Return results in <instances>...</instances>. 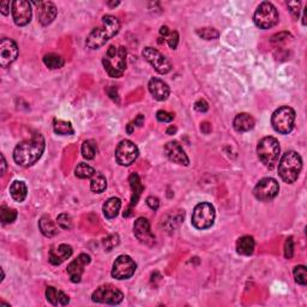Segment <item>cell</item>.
Here are the masks:
<instances>
[{"label":"cell","mask_w":307,"mask_h":307,"mask_svg":"<svg viewBox=\"0 0 307 307\" xmlns=\"http://www.w3.org/2000/svg\"><path fill=\"white\" fill-rule=\"evenodd\" d=\"M53 128L55 133L60 134V136H71L75 133L71 122L61 120V119H54Z\"/></svg>","instance_id":"f546056e"},{"label":"cell","mask_w":307,"mask_h":307,"mask_svg":"<svg viewBox=\"0 0 307 307\" xmlns=\"http://www.w3.org/2000/svg\"><path fill=\"white\" fill-rule=\"evenodd\" d=\"M165 155L171 160L172 162L178 165L183 166H189L190 160L187 158V155L184 151L183 146L180 145L179 142L177 140H171L165 145Z\"/></svg>","instance_id":"ac0fdd59"},{"label":"cell","mask_w":307,"mask_h":307,"mask_svg":"<svg viewBox=\"0 0 307 307\" xmlns=\"http://www.w3.org/2000/svg\"><path fill=\"white\" fill-rule=\"evenodd\" d=\"M2 166H3V170H2V174H5L6 172V161L4 155H2Z\"/></svg>","instance_id":"f907efd6"},{"label":"cell","mask_w":307,"mask_h":307,"mask_svg":"<svg viewBox=\"0 0 307 307\" xmlns=\"http://www.w3.org/2000/svg\"><path fill=\"white\" fill-rule=\"evenodd\" d=\"M72 252L73 250L70 245L61 244L58 247L50 251L48 260H50L52 265H60V264H63L66 259H69V258L72 256Z\"/></svg>","instance_id":"7402d4cb"},{"label":"cell","mask_w":307,"mask_h":307,"mask_svg":"<svg viewBox=\"0 0 307 307\" xmlns=\"http://www.w3.org/2000/svg\"><path fill=\"white\" fill-rule=\"evenodd\" d=\"M170 33H171L170 28H168V27H166V26L161 27V29H160V35H161V36H164V40H165V39H167V36L170 35Z\"/></svg>","instance_id":"c3c4849f"},{"label":"cell","mask_w":307,"mask_h":307,"mask_svg":"<svg viewBox=\"0 0 307 307\" xmlns=\"http://www.w3.org/2000/svg\"><path fill=\"white\" fill-rule=\"evenodd\" d=\"M97 154V145L93 139L84 140L82 144V155L87 160H93Z\"/></svg>","instance_id":"1f68e13d"},{"label":"cell","mask_w":307,"mask_h":307,"mask_svg":"<svg viewBox=\"0 0 307 307\" xmlns=\"http://www.w3.org/2000/svg\"><path fill=\"white\" fill-rule=\"evenodd\" d=\"M137 269V264L130 256L121 254L115 259L113 264L112 276L116 280H128L134 275Z\"/></svg>","instance_id":"8fae6325"},{"label":"cell","mask_w":307,"mask_h":307,"mask_svg":"<svg viewBox=\"0 0 307 307\" xmlns=\"http://www.w3.org/2000/svg\"><path fill=\"white\" fill-rule=\"evenodd\" d=\"M149 91L156 101H166L170 97L171 89L166 82L160 78H151L149 81Z\"/></svg>","instance_id":"ffe728a7"},{"label":"cell","mask_w":307,"mask_h":307,"mask_svg":"<svg viewBox=\"0 0 307 307\" xmlns=\"http://www.w3.org/2000/svg\"><path fill=\"white\" fill-rule=\"evenodd\" d=\"M44 63L48 69L57 70V69H61V67L64 66V64H65V61H64V59L60 57V55L55 53H48L44 57Z\"/></svg>","instance_id":"4dcf8cb0"},{"label":"cell","mask_w":307,"mask_h":307,"mask_svg":"<svg viewBox=\"0 0 307 307\" xmlns=\"http://www.w3.org/2000/svg\"><path fill=\"white\" fill-rule=\"evenodd\" d=\"M139 156V150L133 142L128 139L121 140L115 149V160L120 166H131Z\"/></svg>","instance_id":"7c38bea8"},{"label":"cell","mask_w":307,"mask_h":307,"mask_svg":"<svg viewBox=\"0 0 307 307\" xmlns=\"http://www.w3.org/2000/svg\"><path fill=\"white\" fill-rule=\"evenodd\" d=\"M280 143L275 137H264L258 142L257 145V155L259 161L271 170L277 164L280 158Z\"/></svg>","instance_id":"5b68a950"},{"label":"cell","mask_w":307,"mask_h":307,"mask_svg":"<svg viewBox=\"0 0 307 307\" xmlns=\"http://www.w3.org/2000/svg\"><path fill=\"white\" fill-rule=\"evenodd\" d=\"M146 204H148V207L151 209V210L156 211L160 207V201L158 197H154V196H150V197L146 198Z\"/></svg>","instance_id":"ee69618b"},{"label":"cell","mask_w":307,"mask_h":307,"mask_svg":"<svg viewBox=\"0 0 307 307\" xmlns=\"http://www.w3.org/2000/svg\"><path fill=\"white\" fill-rule=\"evenodd\" d=\"M75 174L79 179H90L95 174V170L87 164H79L75 170Z\"/></svg>","instance_id":"836d02e7"},{"label":"cell","mask_w":307,"mask_h":307,"mask_svg":"<svg viewBox=\"0 0 307 307\" xmlns=\"http://www.w3.org/2000/svg\"><path fill=\"white\" fill-rule=\"evenodd\" d=\"M120 208H121L120 198L112 197V198L107 199L106 203H104L102 207L103 215L106 216V219H108V220L115 219V217L118 216L119 211H120Z\"/></svg>","instance_id":"d4e9b609"},{"label":"cell","mask_w":307,"mask_h":307,"mask_svg":"<svg viewBox=\"0 0 307 307\" xmlns=\"http://www.w3.org/2000/svg\"><path fill=\"white\" fill-rule=\"evenodd\" d=\"M119 30H120V22L118 18L112 15H106L102 17V26L91 30L85 44L91 50H99L108 40L114 38Z\"/></svg>","instance_id":"7a4b0ae2"},{"label":"cell","mask_w":307,"mask_h":307,"mask_svg":"<svg viewBox=\"0 0 307 307\" xmlns=\"http://www.w3.org/2000/svg\"><path fill=\"white\" fill-rule=\"evenodd\" d=\"M195 109L197 110V112L205 113L209 109V104H208L207 101L203 100V99H201V100H198L197 102L195 103Z\"/></svg>","instance_id":"7bdbcfd3"},{"label":"cell","mask_w":307,"mask_h":307,"mask_svg":"<svg viewBox=\"0 0 307 307\" xmlns=\"http://www.w3.org/2000/svg\"><path fill=\"white\" fill-rule=\"evenodd\" d=\"M133 124L137 125L138 127H142L143 125H144V115L143 114H138L137 118L134 119Z\"/></svg>","instance_id":"7dc6e473"},{"label":"cell","mask_w":307,"mask_h":307,"mask_svg":"<svg viewBox=\"0 0 307 307\" xmlns=\"http://www.w3.org/2000/svg\"><path fill=\"white\" fill-rule=\"evenodd\" d=\"M39 228L41 230V233L47 238H53L58 234V228L57 225L54 223V221H52L51 216L45 215L42 216L39 221Z\"/></svg>","instance_id":"83f0119b"},{"label":"cell","mask_w":307,"mask_h":307,"mask_svg":"<svg viewBox=\"0 0 307 307\" xmlns=\"http://www.w3.org/2000/svg\"><path fill=\"white\" fill-rule=\"evenodd\" d=\"M0 10H2V14L6 16L9 15V10H10V2H2L0 3Z\"/></svg>","instance_id":"bcb514c9"},{"label":"cell","mask_w":307,"mask_h":307,"mask_svg":"<svg viewBox=\"0 0 307 307\" xmlns=\"http://www.w3.org/2000/svg\"><path fill=\"white\" fill-rule=\"evenodd\" d=\"M278 191H280V185L274 178H263L254 187L253 195L258 201L269 202L278 195Z\"/></svg>","instance_id":"30bf717a"},{"label":"cell","mask_w":307,"mask_h":307,"mask_svg":"<svg viewBox=\"0 0 307 307\" xmlns=\"http://www.w3.org/2000/svg\"><path fill=\"white\" fill-rule=\"evenodd\" d=\"M107 187L106 177L100 172H95V174L90 178V189L94 193H102Z\"/></svg>","instance_id":"f1b7e54d"},{"label":"cell","mask_w":307,"mask_h":307,"mask_svg":"<svg viewBox=\"0 0 307 307\" xmlns=\"http://www.w3.org/2000/svg\"><path fill=\"white\" fill-rule=\"evenodd\" d=\"M166 40H167V44L172 50H177L178 44H179V34L177 32H171Z\"/></svg>","instance_id":"60d3db41"},{"label":"cell","mask_w":307,"mask_h":307,"mask_svg":"<svg viewBox=\"0 0 307 307\" xmlns=\"http://www.w3.org/2000/svg\"><path fill=\"white\" fill-rule=\"evenodd\" d=\"M156 118L161 122H171L174 119V114L173 113L167 112V110H159V112L156 113Z\"/></svg>","instance_id":"ab89813d"},{"label":"cell","mask_w":307,"mask_h":307,"mask_svg":"<svg viewBox=\"0 0 307 307\" xmlns=\"http://www.w3.org/2000/svg\"><path fill=\"white\" fill-rule=\"evenodd\" d=\"M288 38H290V34H288V33L276 34V35H274L271 38V42H272V44H277V42L284 41V40L288 39Z\"/></svg>","instance_id":"f6af8a7d"},{"label":"cell","mask_w":307,"mask_h":307,"mask_svg":"<svg viewBox=\"0 0 307 307\" xmlns=\"http://www.w3.org/2000/svg\"><path fill=\"white\" fill-rule=\"evenodd\" d=\"M293 254H294V241L293 238L289 236V238L285 240L284 244V257L287 258V259H290V258L293 257Z\"/></svg>","instance_id":"f35d334b"},{"label":"cell","mask_w":307,"mask_h":307,"mask_svg":"<svg viewBox=\"0 0 307 307\" xmlns=\"http://www.w3.org/2000/svg\"><path fill=\"white\" fill-rule=\"evenodd\" d=\"M254 246H256V242H254V239L250 235H244L241 238L238 239L236 241V251H238L239 254H242V256H250V254L253 253Z\"/></svg>","instance_id":"484cf974"},{"label":"cell","mask_w":307,"mask_h":307,"mask_svg":"<svg viewBox=\"0 0 307 307\" xmlns=\"http://www.w3.org/2000/svg\"><path fill=\"white\" fill-rule=\"evenodd\" d=\"M91 262V258L87 253H81L76 259L67 265V274L70 276V280L73 283H79L82 280V276L84 274L85 266Z\"/></svg>","instance_id":"2e32d148"},{"label":"cell","mask_w":307,"mask_h":307,"mask_svg":"<svg viewBox=\"0 0 307 307\" xmlns=\"http://www.w3.org/2000/svg\"><path fill=\"white\" fill-rule=\"evenodd\" d=\"M197 35L204 40H216L219 39L220 33L214 28H202L197 30Z\"/></svg>","instance_id":"d590c367"},{"label":"cell","mask_w":307,"mask_h":307,"mask_svg":"<svg viewBox=\"0 0 307 307\" xmlns=\"http://www.w3.org/2000/svg\"><path fill=\"white\" fill-rule=\"evenodd\" d=\"M46 142L41 133H35L32 139L21 142L14 150V160L22 167H30L41 159Z\"/></svg>","instance_id":"6da1fadb"},{"label":"cell","mask_w":307,"mask_h":307,"mask_svg":"<svg viewBox=\"0 0 307 307\" xmlns=\"http://www.w3.org/2000/svg\"><path fill=\"white\" fill-rule=\"evenodd\" d=\"M294 124H295V110L291 107H280L271 116L272 127L281 134L290 133L294 128Z\"/></svg>","instance_id":"8992f818"},{"label":"cell","mask_w":307,"mask_h":307,"mask_svg":"<svg viewBox=\"0 0 307 307\" xmlns=\"http://www.w3.org/2000/svg\"><path fill=\"white\" fill-rule=\"evenodd\" d=\"M293 275L294 278H295L296 283L301 284V285H306L307 284V270L306 266L303 265H297L294 268L293 270Z\"/></svg>","instance_id":"e575fe53"},{"label":"cell","mask_w":307,"mask_h":307,"mask_svg":"<svg viewBox=\"0 0 307 307\" xmlns=\"http://www.w3.org/2000/svg\"><path fill=\"white\" fill-rule=\"evenodd\" d=\"M10 195L12 199L18 202V203L23 202L24 199L27 198L28 195V187L26 185V183L21 180L14 181L10 186Z\"/></svg>","instance_id":"4316f807"},{"label":"cell","mask_w":307,"mask_h":307,"mask_svg":"<svg viewBox=\"0 0 307 307\" xmlns=\"http://www.w3.org/2000/svg\"><path fill=\"white\" fill-rule=\"evenodd\" d=\"M233 126L238 132H247L254 127V119L247 113H240L234 118Z\"/></svg>","instance_id":"cb8c5ba5"},{"label":"cell","mask_w":307,"mask_h":307,"mask_svg":"<svg viewBox=\"0 0 307 307\" xmlns=\"http://www.w3.org/2000/svg\"><path fill=\"white\" fill-rule=\"evenodd\" d=\"M18 47L12 39L4 38L0 42V65L9 67L17 59Z\"/></svg>","instance_id":"9a60e30c"},{"label":"cell","mask_w":307,"mask_h":307,"mask_svg":"<svg viewBox=\"0 0 307 307\" xmlns=\"http://www.w3.org/2000/svg\"><path fill=\"white\" fill-rule=\"evenodd\" d=\"M215 208L210 203H201L196 205L192 213V225L197 229H208L214 225Z\"/></svg>","instance_id":"ba28073f"},{"label":"cell","mask_w":307,"mask_h":307,"mask_svg":"<svg viewBox=\"0 0 307 307\" xmlns=\"http://www.w3.org/2000/svg\"><path fill=\"white\" fill-rule=\"evenodd\" d=\"M144 59L155 69L160 75H166L172 70L171 61L165 57L161 52L152 47H145L142 52Z\"/></svg>","instance_id":"4fadbf2b"},{"label":"cell","mask_w":307,"mask_h":307,"mask_svg":"<svg viewBox=\"0 0 307 307\" xmlns=\"http://www.w3.org/2000/svg\"><path fill=\"white\" fill-rule=\"evenodd\" d=\"M133 127L134 125L132 124V122H130V124L127 125V133H132V132H133Z\"/></svg>","instance_id":"816d5d0a"},{"label":"cell","mask_w":307,"mask_h":307,"mask_svg":"<svg viewBox=\"0 0 307 307\" xmlns=\"http://www.w3.org/2000/svg\"><path fill=\"white\" fill-rule=\"evenodd\" d=\"M302 170V159L296 151H287L281 158L278 164V176L287 184H293L297 180Z\"/></svg>","instance_id":"277c9868"},{"label":"cell","mask_w":307,"mask_h":307,"mask_svg":"<svg viewBox=\"0 0 307 307\" xmlns=\"http://www.w3.org/2000/svg\"><path fill=\"white\" fill-rule=\"evenodd\" d=\"M126 48L122 47V46H119V47L110 46L107 50L102 59V64L109 77L118 78V77L124 75L125 70H126Z\"/></svg>","instance_id":"3957f363"},{"label":"cell","mask_w":307,"mask_h":307,"mask_svg":"<svg viewBox=\"0 0 307 307\" xmlns=\"http://www.w3.org/2000/svg\"><path fill=\"white\" fill-rule=\"evenodd\" d=\"M119 242H120V239L118 234H110L103 240V247L107 251H112L115 246H118Z\"/></svg>","instance_id":"74e56055"},{"label":"cell","mask_w":307,"mask_h":307,"mask_svg":"<svg viewBox=\"0 0 307 307\" xmlns=\"http://www.w3.org/2000/svg\"><path fill=\"white\" fill-rule=\"evenodd\" d=\"M128 181H130V186L132 190V197H131V204L130 208L127 209L126 211L124 213V217H128L131 215V208L136 207L138 201H139L140 195H142L144 186L142 184V181H140V178L138 176L137 173H132L130 178H128Z\"/></svg>","instance_id":"44dd1931"},{"label":"cell","mask_w":307,"mask_h":307,"mask_svg":"<svg viewBox=\"0 0 307 307\" xmlns=\"http://www.w3.org/2000/svg\"><path fill=\"white\" fill-rule=\"evenodd\" d=\"M57 225L60 227V228L69 230L72 228V217L70 216L69 214H60L59 216L57 217Z\"/></svg>","instance_id":"8d00e7d4"},{"label":"cell","mask_w":307,"mask_h":307,"mask_svg":"<svg viewBox=\"0 0 307 307\" xmlns=\"http://www.w3.org/2000/svg\"><path fill=\"white\" fill-rule=\"evenodd\" d=\"M17 219V211L15 209L6 207V205H2L0 208V220H2L3 225H8V223H12Z\"/></svg>","instance_id":"d6a6232c"},{"label":"cell","mask_w":307,"mask_h":307,"mask_svg":"<svg viewBox=\"0 0 307 307\" xmlns=\"http://www.w3.org/2000/svg\"><path fill=\"white\" fill-rule=\"evenodd\" d=\"M46 297L53 306H66L70 302L69 296L64 291L58 290L54 287L46 288Z\"/></svg>","instance_id":"603a6c76"},{"label":"cell","mask_w":307,"mask_h":307,"mask_svg":"<svg viewBox=\"0 0 307 307\" xmlns=\"http://www.w3.org/2000/svg\"><path fill=\"white\" fill-rule=\"evenodd\" d=\"M177 132V127L176 126H170L167 128V134H170V136H172V134H174Z\"/></svg>","instance_id":"681fc988"},{"label":"cell","mask_w":307,"mask_h":307,"mask_svg":"<svg viewBox=\"0 0 307 307\" xmlns=\"http://www.w3.org/2000/svg\"><path fill=\"white\" fill-rule=\"evenodd\" d=\"M94 302L107 303V305H118L124 299V294L120 289L113 284H103L100 285L91 295Z\"/></svg>","instance_id":"9c48e42d"},{"label":"cell","mask_w":307,"mask_h":307,"mask_svg":"<svg viewBox=\"0 0 307 307\" xmlns=\"http://www.w3.org/2000/svg\"><path fill=\"white\" fill-rule=\"evenodd\" d=\"M133 233L142 244L152 245L155 242V235L151 232L149 221L145 217H139L136 220L133 225Z\"/></svg>","instance_id":"e0dca14e"},{"label":"cell","mask_w":307,"mask_h":307,"mask_svg":"<svg viewBox=\"0 0 307 307\" xmlns=\"http://www.w3.org/2000/svg\"><path fill=\"white\" fill-rule=\"evenodd\" d=\"M288 8H289L290 14L293 15L294 17L297 18L300 15V3L299 2H289L288 3Z\"/></svg>","instance_id":"b9f144b4"},{"label":"cell","mask_w":307,"mask_h":307,"mask_svg":"<svg viewBox=\"0 0 307 307\" xmlns=\"http://www.w3.org/2000/svg\"><path fill=\"white\" fill-rule=\"evenodd\" d=\"M35 5L38 6V18L39 22L42 26H48L51 24L57 17L58 10L55 8V5L51 2H39L35 3Z\"/></svg>","instance_id":"d6986e66"},{"label":"cell","mask_w":307,"mask_h":307,"mask_svg":"<svg viewBox=\"0 0 307 307\" xmlns=\"http://www.w3.org/2000/svg\"><path fill=\"white\" fill-rule=\"evenodd\" d=\"M278 20L277 9L269 2H264L258 6L253 16L254 24L259 29H270L278 23Z\"/></svg>","instance_id":"52a82bcc"},{"label":"cell","mask_w":307,"mask_h":307,"mask_svg":"<svg viewBox=\"0 0 307 307\" xmlns=\"http://www.w3.org/2000/svg\"><path fill=\"white\" fill-rule=\"evenodd\" d=\"M11 12L15 23L18 27L27 26L32 21V5L27 0H15L11 4Z\"/></svg>","instance_id":"5bb4252c"}]
</instances>
